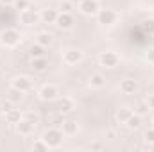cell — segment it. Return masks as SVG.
Instances as JSON below:
<instances>
[{
    "label": "cell",
    "mask_w": 154,
    "mask_h": 152,
    "mask_svg": "<svg viewBox=\"0 0 154 152\" xmlns=\"http://www.w3.org/2000/svg\"><path fill=\"white\" fill-rule=\"evenodd\" d=\"M20 32L16 31V29H4L2 32H0V45L2 47H5V48H14L18 43H20Z\"/></svg>",
    "instance_id": "6da1fadb"
},
{
    "label": "cell",
    "mask_w": 154,
    "mask_h": 152,
    "mask_svg": "<svg viewBox=\"0 0 154 152\" xmlns=\"http://www.w3.org/2000/svg\"><path fill=\"white\" fill-rule=\"evenodd\" d=\"M41 140L48 145V149H57L61 143H63V131L52 127V129H47L41 136Z\"/></svg>",
    "instance_id": "7a4b0ae2"
},
{
    "label": "cell",
    "mask_w": 154,
    "mask_h": 152,
    "mask_svg": "<svg viewBox=\"0 0 154 152\" xmlns=\"http://www.w3.org/2000/svg\"><path fill=\"white\" fill-rule=\"evenodd\" d=\"M82 52L79 50V48H68V50H65L63 52V63L65 65H70V66H74V65H79L81 61H82Z\"/></svg>",
    "instance_id": "3957f363"
},
{
    "label": "cell",
    "mask_w": 154,
    "mask_h": 152,
    "mask_svg": "<svg viewBox=\"0 0 154 152\" xmlns=\"http://www.w3.org/2000/svg\"><path fill=\"white\" fill-rule=\"evenodd\" d=\"M99 61H100V65L104 68H115L116 65H118V61H120V57H118V54L113 52V50H106V52L100 54Z\"/></svg>",
    "instance_id": "277c9868"
},
{
    "label": "cell",
    "mask_w": 154,
    "mask_h": 152,
    "mask_svg": "<svg viewBox=\"0 0 154 152\" xmlns=\"http://www.w3.org/2000/svg\"><path fill=\"white\" fill-rule=\"evenodd\" d=\"M11 88H16L23 93H27L31 88H32V81L29 79L27 75H16L11 79Z\"/></svg>",
    "instance_id": "5b68a950"
},
{
    "label": "cell",
    "mask_w": 154,
    "mask_h": 152,
    "mask_svg": "<svg viewBox=\"0 0 154 152\" xmlns=\"http://www.w3.org/2000/svg\"><path fill=\"white\" fill-rule=\"evenodd\" d=\"M97 22L100 25H113L116 22V13L113 9H99L97 13Z\"/></svg>",
    "instance_id": "8992f818"
},
{
    "label": "cell",
    "mask_w": 154,
    "mask_h": 152,
    "mask_svg": "<svg viewBox=\"0 0 154 152\" xmlns=\"http://www.w3.org/2000/svg\"><path fill=\"white\" fill-rule=\"evenodd\" d=\"M34 125H36V122H32V120H29V118L23 116L14 127H16V132H18L20 136H29V134L34 132Z\"/></svg>",
    "instance_id": "52a82bcc"
},
{
    "label": "cell",
    "mask_w": 154,
    "mask_h": 152,
    "mask_svg": "<svg viewBox=\"0 0 154 152\" xmlns=\"http://www.w3.org/2000/svg\"><path fill=\"white\" fill-rule=\"evenodd\" d=\"M38 95L41 100H56L57 95H59V90H57L56 84H43Z\"/></svg>",
    "instance_id": "ba28073f"
},
{
    "label": "cell",
    "mask_w": 154,
    "mask_h": 152,
    "mask_svg": "<svg viewBox=\"0 0 154 152\" xmlns=\"http://www.w3.org/2000/svg\"><path fill=\"white\" fill-rule=\"evenodd\" d=\"M79 9H81L82 14H86V16H93V14L99 13L100 5H99V0H82V2L79 4Z\"/></svg>",
    "instance_id": "9c48e42d"
},
{
    "label": "cell",
    "mask_w": 154,
    "mask_h": 152,
    "mask_svg": "<svg viewBox=\"0 0 154 152\" xmlns=\"http://www.w3.org/2000/svg\"><path fill=\"white\" fill-rule=\"evenodd\" d=\"M20 22H22L23 25H36L39 22V13H36L34 9L20 11Z\"/></svg>",
    "instance_id": "30bf717a"
},
{
    "label": "cell",
    "mask_w": 154,
    "mask_h": 152,
    "mask_svg": "<svg viewBox=\"0 0 154 152\" xmlns=\"http://www.w3.org/2000/svg\"><path fill=\"white\" fill-rule=\"evenodd\" d=\"M56 25H57L59 29H63V31H68V29H72V25H74V16H72V13L61 11V13L57 14Z\"/></svg>",
    "instance_id": "8fae6325"
},
{
    "label": "cell",
    "mask_w": 154,
    "mask_h": 152,
    "mask_svg": "<svg viewBox=\"0 0 154 152\" xmlns=\"http://www.w3.org/2000/svg\"><path fill=\"white\" fill-rule=\"evenodd\" d=\"M136 90H138V82L134 79H124V81H120V91L124 95H133Z\"/></svg>",
    "instance_id": "7c38bea8"
},
{
    "label": "cell",
    "mask_w": 154,
    "mask_h": 152,
    "mask_svg": "<svg viewBox=\"0 0 154 152\" xmlns=\"http://www.w3.org/2000/svg\"><path fill=\"white\" fill-rule=\"evenodd\" d=\"M57 11L56 9H43L41 13H39V20L43 22V23H56V20H57Z\"/></svg>",
    "instance_id": "4fadbf2b"
},
{
    "label": "cell",
    "mask_w": 154,
    "mask_h": 152,
    "mask_svg": "<svg viewBox=\"0 0 154 152\" xmlns=\"http://www.w3.org/2000/svg\"><path fill=\"white\" fill-rule=\"evenodd\" d=\"M88 82H90V86H91V88L100 90V88H104V86H106V77L97 72V74H91V75H90V81H88Z\"/></svg>",
    "instance_id": "5bb4252c"
},
{
    "label": "cell",
    "mask_w": 154,
    "mask_h": 152,
    "mask_svg": "<svg viewBox=\"0 0 154 152\" xmlns=\"http://www.w3.org/2000/svg\"><path fill=\"white\" fill-rule=\"evenodd\" d=\"M4 114H5V122L11 123V125H16V123L23 118L22 113H20V109H7Z\"/></svg>",
    "instance_id": "9a60e30c"
},
{
    "label": "cell",
    "mask_w": 154,
    "mask_h": 152,
    "mask_svg": "<svg viewBox=\"0 0 154 152\" xmlns=\"http://www.w3.org/2000/svg\"><path fill=\"white\" fill-rule=\"evenodd\" d=\"M77 131H79V125H77L75 120H65L63 122V134L74 136V134H77Z\"/></svg>",
    "instance_id": "2e32d148"
},
{
    "label": "cell",
    "mask_w": 154,
    "mask_h": 152,
    "mask_svg": "<svg viewBox=\"0 0 154 152\" xmlns=\"http://www.w3.org/2000/svg\"><path fill=\"white\" fill-rule=\"evenodd\" d=\"M131 114H133V109H131V108H127V106H124V108H120V109L116 111L115 118H116V122H118V123H125V122L131 118Z\"/></svg>",
    "instance_id": "e0dca14e"
},
{
    "label": "cell",
    "mask_w": 154,
    "mask_h": 152,
    "mask_svg": "<svg viewBox=\"0 0 154 152\" xmlns=\"http://www.w3.org/2000/svg\"><path fill=\"white\" fill-rule=\"evenodd\" d=\"M31 66H32V70H36V72H45V70L48 68V61H47V57H32Z\"/></svg>",
    "instance_id": "ac0fdd59"
},
{
    "label": "cell",
    "mask_w": 154,
    "mask_h": 152,
    "mask_svg": "<svg viewBox=\"0 0 154 152\" xmlns=\"http://www.w3.org/2000/svg\"><path fill=\"white\" fill-rule=\"evenodd\" d=\"M57 108H59L61 113H70V111L74 109V100H72L70 97H63V99H59Z\"/></svg>",
    "instance_id": "d6986e66"
},
{
    "label": "cell",
    "mask_w": 154,
    "mask_h": 152,
    "mask_svg": "<svg viewBox=\"0 0 154 152\" xmlns=\"http://www.w3.org/2000/svg\"><path fill=\"white\" fill-rule=\"evenodd\" d=\"M22 99H23V91H20L16 88H9V91H7V100L9 102L18 104V102H22Z\"/></svg>",
    "instance_id": "ffe728a7"
},
{
    "label": "cell",
    "mask_w": 154,
    "mask_h": 152,
    "mask_svg": "<svg viewBox=\"0 0 154 152\" xmlns=\"http://www.w3.org/2000/svg\"><path fill=\"white\" fill-rule=\"evenodd\" d=\"M52 39H54V36L50 32H39L38 36H36V43H39L41 47H48L52 43Z\"/></svg>",
    "instance_id": "44dd1931"
},
{
    "label": "cell",
    "mask_w": 154,
    "mask_h": 152,
    "mask_svg": "<svg viewBox=\"0 0 154 152\" xmlns=\"http://www.w3.org/2000/svg\"><path fill=\"white\" fill-rule=\"evenodd\" d=\"M125 125H127V127H129V129H138V127H140V125H142V114H131V118H129V120H127V122H125Z\"/></svg>",
    "instance_id": "7402d4cb"
},
{
    "label": "cell",
    "mask_w": 154,
    "mask_h": 152,
    "mask_svg": "<svg viewBox=\"0 0 154 152\" xmlns=\"http://www.w3.org/2000/svg\"><path fill=\"white\" fill-rule=\"evenodd\" d=\"M29 56H31V59H32V57H45V47H41L39 43L32 45V47L29 48Z\"/></svg>",
    "instance_id": "603a6c76"
},
{
    "label": "cell",
    "mask_w": 154,
    "mask_h": 152,
    "mask_svg": "<svg viewBox=\"0 0 154 152\" xmlns=\"http://www.w3.org/2000/svg\"><path fill=\"white\" fill-rule=\"evenodd\" d=\"M142 31H143L145 34L152 36L154 34V18H147V20L142 22Z\"/></svg>",
    "instance_id": "cb8c5ba5"
},
{
    "label": "cell",
    "mask_w": 154,
    "mask_h": 152,
    "mask_svg": "<svg viewBox=\"0 0 154 152\" xmlns=\"http://www.w3.org/2000/svg\"><path fill=\"white\" fill-rule=\"evenodd\" d=\"M136 111L138 114H147L151 111V108H149V104H147V100H142V102H138V106H136Z\"/></svg>",
    "instance_id": "d4e9b609"
},
{
    "label": "cell",
    "mask_w": 154,
    "mask_h": 152,
    "mask_svg": "<svg viewBox=\"0 0 154 152\" xmlns=\"http://www.w3.org/2000/svg\"><path fill=\"white\" fill-rule=\"evenodd\" d=\"M32 150H38V152H43V150H48V145L43 141V140H36L32 143Z\"/></svg>",
    "instance_id": "484cf974"
},
{
    "label": "cell",
    "mask_w": 154,
    "mask_h": 152,
    "mask_svg": "<svg viewBox=\"0 0 154 152\" xmlns=\"http://www.w3.org/2000/svg\"><path fill=\"white\" fill-rule=\"evenodd\" d=\"M29 0H14V9H18V11H25V9H29Z\"/></svg>",
    "instance_id": "4316f807"
},
{
    "label": "cell",
    "mask_w": 154,
    "mask_h": 152,
    "mask_svg": "<svg viewBox=\"0 0 154 152\" xmlns=\"http://www.w3.org/2000/svg\"><path fill=\"white\" fill-rule=\"evenodd\" d=\"M143 140H145L149 145H154V127H152V129H149V131H145Z\"/></svg>",
    "instance_id": "83f0119b"
},
{
    "label": "cell",
    "mask_w": 154,
    "mask_h": 152,
    "mask_svg": "<svg viewBox=\"0 0 154 152\" xmlns=\"http://www.w3.org/2000/svg\"><path fill=\"white\" fill-rule=\"evenodd\" d=\"M145 61L151 63V65H154V48H149V50L145 52Z\"/></svg>",
    "instance_id": "f1b7e54d"
},
{
    "label": "cell",
    "mask_w": 154,
    "mask_h": 152,
    "mask_svg": "<svg viewBox=\"0 0 154 152\" xmlns=\"http://www.w3.org/2000/svg\"><path fill=\"white\" fill-rule=\"evenodd\" d=\"M72 5H74V4H72L70 0H66V2H63L61 9H63V11H66V13H70V11H72Z\"/></svg>",
    "instance_id": "f546056e"
},
{
    "label": "cell",
    "mask_w": 154,
    "mask_h": 152,
    "mask_svg": "<svg viewBox=\"0 0 154 152\" xmlns=\"http://www.w3.org/2000/svg\"><path fill=\"white\" fill-rule=\"evenodd\" d=\"M147 104H149V108H151V109H154V95H149Z\"/></svg>",
    "instance_id": "4dcf8cb0"
},
{
    "label": "cell",
    "mask_w": 154,
    "mask_h": 152,
    "mask_svg": "<svg viewBox=\"0 0 154 152\" xmlns=\"http://www.w3.org/2000/svg\"><path fill=\"white\" fill-rule=\"evenodd\" d=\"M25 118H29V120H32V122H38V116H36V114H32V113H27V114H25Z\"/></svg>",
    "instance_id": "1f68e13d"
},
{
    "label": "cell",
    "mask_w": 154,
    "mask_h": 152,
    "mask_svg": "<svg viewBox=\"0 0 154 152\" xmlns=\"http://www.w3.org/2000/svg\"><path fill=\"white\" fill-rule=\"evenodd\" d=\"M2 5H14V0H0Z\"/></svg>",
    "instance_id": "d6a6232c"
},
{
    "label": "cell",
    "mask_w": 154,
    "mask_h": 152,
    "mask_svg": "<svg viewBox=\"0 0 154 152\" xmlns=\"http://www.w3.org/2000/svg\"><path fill=\"white\" fill-rule=\"evenodd\" d=\"M91 149H93V150H100V149H102V145H100V143H93V145H91Z\"/></svg>",
    "instance_id": "836d02e7"
},
{
    "label": "cell",
    "mask_w": 154,
    "mask_h": 152,
    "mask_svg": "<svg viewBox=\"0 0 154 152\" xmlns=\"http://www.w3.org/2000/svg\"><path fill=\"white\" fill-rule=\"evenodd\" d=\"M70 2H72V4H81L82 0H70Z\"/></svg>",
    "instance_id": "e575fe53"
},
{
    "label": "cell",
    "mask_w": 154,
    "mask_h": 152,
    "mask_svg": "<svg viewBox=\"0 0 154 152\" xmlns=\"http://www.w3.org/2000/svg\"><path fill=\"white\" fill-rule=\"evenodd\" d=\"M4 113V109H2V104H0V114Z\"/></svg>",
    "instance_id": "d590c367"
},
{
    "label": "cell",
    "mask_w": 154,
    "mask_h": 152,
    "mask_svg": "<svg viewBox=\"0 0 154 152\" xmlns=\"http://www.w3.org/2000/svg\"><path fill=\"white\" fill-rule=\"evenodd\" d=\"M152 125H154V116H152Z\"/></svg>",
    "instance_id": "8d00e7d4"
}]
</instances>
